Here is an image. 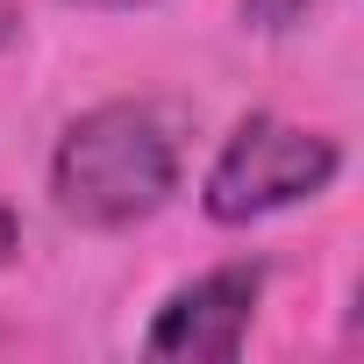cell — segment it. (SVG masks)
Listing matches in <instances>:
<instances>
[{"label": "cell", "instance_id": "7a4b0ae2", "mask_svg": "<svg viewBox=\"0 0 364 364\" xmlns=\"http://www.w3.org/2000/svg\"><path fill=\"white\" fill-rule=\"evenodd\" d=\"M336 171H343V143L336 136L257 107V114H243L222 136V150H215V164L200 178V208L222 229H250V222L286 215L300 200H321L336 186Z\"/></svg>", "mask_w": 364, "mask_h": 364}, {"label": "cell", "instance_id": "3957f363", "mask_svg": "<svg viewBox=\"0 0 364 364\" xmlns=\"http://www.w3.org/2000/svg\"><path fill=\"white\" fill-rule=\"evenodd\" d=\"M257 300H264V264H250V257L215 264V272L186 279L178 293H164L157 321L143 328V350L171 357V364H229L257 321Z\"/></svg>", "mask_w": 364, "mask_h": 364}, {"label": "cell", "instance_id": "5b68a950", "mask_svg": "<svg viewBox=\"0 0 364 364\" xmlns=\"http://www.w3.org/2000/svg\"><path fill=\"white\" fill-rule=\"evenodd\" d=\"M15 257H22V215H15L8 200H0V272H8Z\"/></svg>", "mask_w": 364, "mask_h": 364}, {"label": "cell", "instance_id": "277c9868", "mask_svg": "<svg viewBox=\"0 0 364 364\" xmlns=\"http://www.w3.org/2000/svg\"><path fill=\"white\" fill-rule=\"evenodd\" d=\"M307 15H314V0H243V22L264 29V36H286V29H300Z\"/></svg>", "mask_w": 364, "mask_h": 364}, {"label": "cell", "instance_id": "6da1fadb", "mask_svg": "<svg viewBox=\"0 0 364 364\" xmlns=\"http://www.w3.org/2000/svg\"><path fill=\"white\" fill-rule=\"evenodd\" d=\"M178 193V136L150 100H100L50 150V200L79 229H136Z\"/></svg>", "mask_w": 364, "mask_h": 364}, {"label": "cell", "instance_id": "8992f818", "mask_svg": "<svg viewBox=\"0 0 364 364\" xmlns=\"http://www.w3.org/2000/svg\"><path fill=\"white\" fill-rule=\"evenodd\" d=\"M79 8H100V15H122V8H150V0H79Z\"/></svg>", "mask_w": 364, "mask_h": 364}]
</instances>
